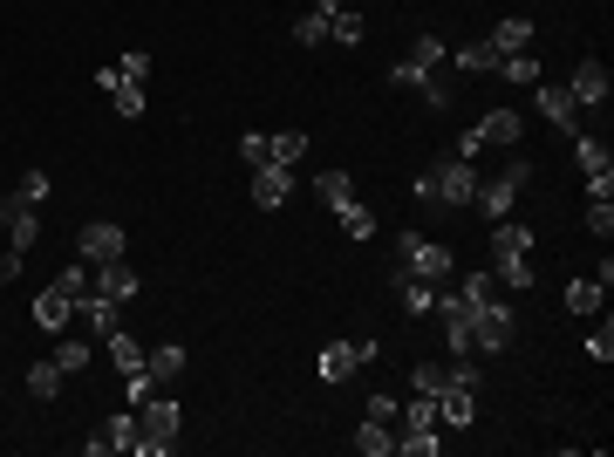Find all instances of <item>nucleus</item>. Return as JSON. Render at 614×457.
I'll return each instance as SVG.
<instances>
[{"label": "nucleus", "instance_id": "f257e3e1", "mask_svg": "<svg viewBox=\"0 0 614 457\" xmlns=\"http://www.w3.org/2000/svg\"><path fill=\"white\" fill-rule=\"evenodd\" d=\"M178 423H185V410H178V403H171V396H144V403H137V444H130V451L137 457H171L178 451Z\"/></svg>", "mask_w": 614, "mask_h": 457}, {"label": "nucleus", "instance_id": "f03ea898", "mask_svg": "<svg viewBox=\"0 0 614 457\" xmlns=\"http://www.w3.org/2000/svg\"><path fill=\"white\" fill-rule=\"evenodd\" d=\"M533 232L519 219H492V260H499V280L505 287H533Z\"/></svg>", "mask_w": 614, "mask_h": 457}, {"label": "nucleus", "instance_id": "7ed1b4c3", "mask_svg": "<svg viewBox=\"0 0 614 457\" xmlns=\"http://www.w3.org/2000/svg\"><path fill=\"white\" fill-rule=\"evenodd\" d=\"M396 267L430 280V287H444V280L458 273V260H451V246H437V239H423V232H396Z\"/></svg>", "mask_w": 614, "mask_h": 457}, {"label": "nucleus", "instance_id": "20e7f679", "mask_svg": "<svg viewBox=\"0 0 614 457\" xmlns=\"http://www.w3.org/2000/svg\"><path fill=\"white\" fill-rule=\"evenodd\" d=\"M533 185V164L526 157H512L499 178H478V191H471V205H478V219H512V198Z\"/></svg>", "mask_w": 614, "mask_h": 457}, {"label": "nucleus", "instance_id": "39448f33", "mask_svg": "<svg viewBox=\"0 0 614 457\" xmlns=\"http://www.w3.org/2000/svg\"><path fill=\"white\" fill-rule=\"evenodd\" d=\"M512 335H519V321H512V307H505V301L485 294V301L471 307V355H505Z\"/></svg>", "mask_w": 614, "mask_h": 457}, {"label": "nucleus", "instance_id": "423d86ee", "mask_svg": "<svg viewBox=\"0 0 614 457\" xmlns=\"http://www.w3.org/2000/svg\"><path fill=\"white\" fill-rule=\"evenodd\" d=\"M376 355H383L376 335H362V342H328L321 355H314V376H321V382H342V376H355V369H369Z\"/></svg>", "mask_w": 614, "mask_h": 457}, {"label": "nucleus", "instance_id": "0eeeda50", "mask_svg": "<svg viewBox=\"0 0 614 457\" xmlns=\"http://www.w3.org/2000/svg\"><path fill=\"white\" fill-rule=\"evenodd\" d=\"M444 55H451V48H444L437 35H417L403 62H389V89H417L423 76H437V69H444Z\"/></svg>", "mask_w": 614, "mask_h": 457}, {"label": "nucleus", "instance_id": "6e6552de", "mask_svg": "<svg viewBox=\"0 0 614 457\" xmlns=\"http://www.w3.org/2000/svg\"><path fill=\"white\" fill-rule=\"evenodd\" d=\"M423 178H430V205H471L478 164H471V157H451V164H437V171H423Z\"/></svg>", "mask_w": 614, "mask_h": 457}, {"label": "nucleus", "instance_id": "1a4fd4ad", "mask_svg": "<svg viewBox=\"0 0 614 457\" xmlns=\"http://www.w3.org/2000/svg\"><path fill=\"white\" fill-rule=\"evenodd\" d=\"M574 157H580V178H587V198H614V157L601 137L574 130Z\"/></svg>", "mask_w": 614, "mask_h": 457}, {"label": "nucleus", "instance_id": "9d476101", "mask_svg": "<svg viewBox=\"0 0 614 457\" xmlns=\"http://www.w3.org/2000/svg\"><path fill=\"white\" fill-rule=\"evenodd\" d=\"M76 253L89 260V267H110V260H123V253H130V239H123V226H116V219H89V226L76 232Z\"/></svg>", "mask_w": 614, "mask_h": 457}, {"label": "nucleus", "instance_id": "9b49d317", "mask_svg": "<svg viewBox=\"0 0 614 457\" xmlns=\"http://www.w3.org/2000/svg\"><path fill=\"white\" fill-rule=\"evenodd\" d=\"M567 96H574V110H601V103L614 96L608 62H601V55H580V62H574V82H567Z\"/></svg>", "mask_w": 614, "mask_h": 457}, {"label": "nucleus", "instance_id": "f8f14e48", "mask_svg": "<svg viewBox=\"0 0 614 457\" xmlns=\"http://www.w3.org/2000/svg\"><path fill=\"white\" fill-rule=\"evenodd\" d=\"M287 198H294V171H287V164H260V171H253V205H260V212H280Z\"/></svg>", "mask_w": 614, "mask_h": 457}, {"label": "nucleus", "instance_id": "ddd939ff", "mask_svg": "<svg viewBox=\"0 0 614 457\" xmlns=\"http://www.w3.org/2000/svg\"><path fill=\"white\" fill-rule=\"evenodd\" d=\"M389 294H396V307H403V314H410V321H423V314H430V307H437V287H430V280H417V273H389Z\"/></svg>", "mask_w": 614, "mask_h": 457}, {"label": "nucleus", "instance_id": "4468645a", "mask_svg": "<svg viewBox=\"0 0 614 457\" xmlns=\"http://www.w3.org/2000/svg\"><path fill=\"white\" fill-rule=\"evenodd\" d=\"M471 417H478V389H471V382H451V376H444V389H437V423L464 430Z\"/></svg>", "mask_w": 614, "mask_h": 457}, {"label": "nucleus", "instance_id": "2eb2a0df", "mask_svg": "<svg viewBox=\"0 0 614 457\" xmlns=\"http://www.w3.org/2000/svg\"><path fill=\"white\" fill-rule=\"evenodd\" d=\"M533 89H539V116H546L553 130H567V137H574L580 110H574V96H567V82H533Z\"/></svg>", "mask_w": 614, "mask_h": 457}, {"label": "nucleus", "instance_id": "dca6fc26", "mask_svg": "<svg viewBox=\"0 0 614 457\" xmlns=\"http://www.w3.org/2000/svg\"><path fill=\"white\" fill-rule=\"evenodd\" d=\"M471 130H478L485 144H505V151H512V144L526 137V116H519V110H492V116H478Z\"/></svg>", "mask_w": 614, "mask_h": 457}, {"label": "nucleus", "instance_id": "f3484780", "mask_svg": "<svg viewBox=\"0 0 614 457\" xmlns=\"http://www.w3.org/2000/svg\"><path fill=\"white\" fill-rule=\"evenodd\" d=\"M335 7H342V0H314L301 21H294V41H301V48H321V41H328V21H335Z\"/></svg>", "mask_w": 614, "mask_h": 457}, {"label": "nucleus", "instance_id": "a211bd4d", "mask_svg": "<svg viewBox=\"0 0 614 457\" xmlns=\"http://www.w3.org/2000/svg\"><path fill=\"white\" fill-rule=\"evenodd\" d=\"M96 294H103V301H130V294H137V273H130V260H110V267H96Z\"/></svg>", "mask_w": 614, "mask_h": 457}, {"label": "nucleus", "instance_id": "6ab92c4d", "mask_svg": "<svg viewBox=\"0 0 614 457\" xmlns=\"http://www.w3.org/2000/svg\"><path fill=\"white\" fill-rule=\"evenodd\" d=\"M35 321L55 335V328H69V321H76V301H69L62 287H48V294H35Z\"/></svg>", "mask_w": 614, "mask_h": 457}, {"label": "nucleus", "instance_id": "aec40b11", "mask_svg": "<svg viewBox=\"0 0 614 457\" xmlns=\"http://www.w3.org/2000/svg\"><path fill=\"white\" fill-rule=\"evenodd\" d=\"M444 62H458L464 76H485V69H499V48H492V41H464V48H451Z\"/></svg>", "mask_w": 614, "mask_h": 457}, {"label": "nucleus", "instance_id": "412c9836", "mask_svg": "<svg viewBox=\"0 0 614 457\" xmlns=\"http://www.w3.org/2000/svg\"><path fill=\"white\" fill-rule=\"evenodd\" d=\"M492 48H499V55H519V48H533V21H526V14H505L499 28H492Z\"/></svg>", "mask_w": 614, "mask_h": 457}, {"label": "nucleus", "instance_id": "4be33fe9", "mask_svg": "<svg viewBox=\"0 0 614 457\" xmlns=\"http://www.w3.org/2000/svg\"><path fill=\"white\" fill-rule=\"evenodd\" d=\"M499 76L512 82V89H533V82H546V69H539V55L519 48V55H499Z\"/></svg>", "mask_w": 614, "mask_h": 457}, {"label": "nucleus", "instance_id": "5701e85b", "mask_svg": "<svg viewBox=\"0 0 614 457\" xmlns=\"http://www.w3.org/2000/svg\"><path fill=\"white\" fill-rule=\"evenodd\" d=\"M144 369H151L157 382L185 376V348H178V342H157V348H144Z\"/></svg>", "mask_w": 614, "mask_h": 457}, {"label": "nucleus", "instance_id": "b1692460", "mask_svg": "<svg viewBox=\"0 0 614 457\" xmlns=\"http://www.w3.org/2000/svg\"><path fill=\"white\" fill-rule=\"evenodd\" d=\"M608 287H614V280H601V273H587V280H574V287H567V307H574V314H594V307L608 301Z\"/></svg>", "mask_w": 614, "mask_h": 457}, {"label": "nucleus", "instance_id": "393cba45", "mask_svg": "<svg viewBox=\"0 0 614 457\" xmlns=\"http://www.w3.org/2000/svg\"><path fill=\"white\" fill-rule=\"evenodd\" d=\"M355 451H362V457H396V437H389V423L362 417V430H355Z\"/></svg>", "mask_w": 614, "mask_h": 457}, {"label": "nucleus", "instance_id": "a878e982", "mask_svg": "<svg viewBox=\"0 0 614 457\" xmlns=\"http://www.w3.org/2000/svg\"><path fill=\"white\" fill-rule=\"evenodd\" d=\"M314 198H321L328 212H342L348 198H355V185H348V171H321V178H314Z\"/></svg>", "mask_w": 614, "mask_h": 457}, {"label": "nucleus", "instance_id": "bb28decb", "mask_svg": "<svg viewBox=\"0 0 614 457\" xmlns=\"http://www.w3.org/2000/svg\"><path fill=\"white\" fill-rule=\"evenodd\" d=\"M82 321H89V328H96V335H103V342H110L116 335V301H103V294H82Z\"/></svg>", "mask_w": 614, "mask_h": 457}, {"label": "nucleus", "instance_id": "cd10ccee", "mask_svg": "<svg viewBox=\"0 0 614 457\" xmlns=\"http://www.w3.org/2000/svg\"><path fill=\"white\" fill-rule=\"evenodd\" d=\"M110 110L123 116V123H137V116H144V82H130V76H123V82L110 89Z\"/></svg>", "mask_w": 614, "mask_h": 457}, {"label": "nucleus", "instance_id": "c85d7f7f", "mask_svg": "<svg viewBox=\"0 0 614 457\" xmlns=\"http://www.w3.org/2000/svg\"><path fill=\"white\" fill-rule=\"evenodd\" d=\"M55 287H62L69 301H82V294H96V267H89V260H76V267L55 273Z\"/></svg>", "mask_w": 614, "mask_h": 457}, {"label": "nucleus", "instance_id": "c756f323", "mask_svg": "<svg viewBox=\"0 0 614 457\" xmlns=\"http://www.w3.org/2000/svg\"><path fill=\"white\" fill-rule=\"evenodd\" d=\"M55 369H62V376H82V369H89V342H82V335H62V342H55Z\"/></svg>", "mask_w": 614, "mask_h": 457}, {"label": "nucleus", "instance_id": "7c9ffc66", "mask_svg": "<svg viewBox=\"0 0 614 457\" xmlns=\"http://www.w3.org/2000/svg\"><path fill=\"white\" fill-rule=\"evenodd\" d=\"M28 396H35V403H55V396H62V369H55V362H35V369H28Z\"/></svg>", "mask_w": 614, "mask_h": 457}, {"label": "nucleus", "instance_id": "2f4dec72", "mask_svg": "<svg viewBox=\"0 0 614 457\" xmlns=\"http://www.w3.org/2000/svg\"><path fill=\"white\" fill-rule=\"evenodd\" d=\"M396 423H403V430H437V396H423V389H417V396L403 403V417H396Z\"/></svg>", "mask_w": 614, "mask_h": 457}, {"label": "nucleus", "instance_id": "473e14b6", "mask_svg": "<svg viewBox=\"0 0 614 457\" xmlns=\"http://www.w3.org/2000/svg\"><path fill=\"white\" fill-rule=\"evenodd\" d=\"M335 219H342V226H348V239H376V212H369L362 198H348V205H342V212H335Z\"/></svg>", "mask_w": 614, "mask_h": 457}, {"label": "nucleus", "instance_id": "72a5a7b5", "mask_svg": "<svg viewBox=\"0 0 614 457\" xmlns=\"http://www.w3.org/2000/svg\"><path fill=\"white\" fill-rule=\"evenodd\" d=\"M328 35L342 41V48H355V41L369 35V21H362V14H355V7H335V21H328Z\"/></svg>", "mask_w": 614, "mask_h": 457}, {"label": "nucleus", "instance_id": "f704fd0d", "mask_svg": "<svg viewBox=\"0 0 614 457\" xmlns=\"http://www.w3.org/2000/svg\"><path fill=\"white\" fill-rule=\"evenodd\" d=\"M417 89H423V103H430V110H451V103H458V82L444 76V69H437V76H423Z\"/></svg>", "mask_w": 614, "mask_h": 457}, {"label": "nucleus", "instance_id": "c9c22d12", "mask_svg": "<svg viewBox=\"0 0 614 457\" xmlns=\"http://www.w3.org/2000/svg\"><path fill=\"white\" fill-rule=\"evenodd\" d=\"M35 239H41V219H35V212L7 219V246H14V253H35Z\"/></svg>", "mask_w": 614, "mask_h": 457}, {"label": "nucleus", "instance_id": "e433bc0d", "mask_svg": "<svg viewBox=\"0 0 614 457\" xmlns=\"http://www.w3.org/2000/svg\"><path fill=\"white\" fill-rule=\"evenodd\" d=\"M110 362L123 369V376H137V369H144V348H137L130 335H123V328H116V335H110Z\"/></svg>", "mask_w": 614, "mask_h": 457}, {"label": "nucleus", "instance_id": "4c0bfd02", "mask_svg": "<svg viewBox=\"0 0 614 457\" xmlns=\"http://www.w3.org/2000/svg\"><path fill=\"white\" fill-rule=\"evenodd\" d=\"M273 144V164H301L307 157V130H280V137H267Z\"/></svg>", "mask_w": 614, "mask_h": 457}, {"label": "nucleus", "instance_id": "58836bf2", "mask_svg": "<svg viewBox=\"0 0 614 457\" xmlns=\"http://www.w3.org/2000/svg\"><path fill=\"white\" fill-rule=\"evenodd\" d=\"M437 444H444L437 430H403V437H396V451H403V457H437Z\"/></svg>", "mask_w": 614, "mask_h": 457}, {"label": "nucleus", "instance_id": "ea45409f", "mask_svg": "<svg viewBox=\"0 0 614 457\" xmlns=\"http://www.w3.org/2000/svg\"><path fill=\"white\" fill-rule=\"evenodd\" d=\"M587 232H594V239L614 232V198H587Z\"/></svg>", "mask_w": 614, "mask_h": 457}, {"label": "nucleus", "instance_id": "a19ab883", "mask_svg": "<svg viewBox=\"0 0 614 457\" xmlns=\"http://www.w3.org/2000/svg\"><path fill=\"white\" fill-rule=\"evenodd\" d=\"M239 157H246V164L260 171V164H273V144L260 137V130H246V137H239Z\"/></svg>", "mask_w": 614, "mask_h": 457}, {"label": "nucleus", "instance_id": "79ce46f5", "mask_svg": "<svg viewBox=\"0 0 614 457\" xmlns=\"http://www.w3.org/2000/svg\"><path fill=\"white\" fill-rule=\"evenodd\" d=\"M21 198H28V205H48V191H55V178H48V171H28V178H21Z\"/></svg>", "mask_w": 614, "mask_h": 457}, {"label": "nucleus", "instance_id": "37998d69", "mask_svg": "<svg viewBox=\"0 0 614 457\" xmlns=\"http://www.w3.org/2000/svg\"><path fill=\"white\" fill-rule=\"evenodd\" d=\"M151 389H157V376H151V369H137V376H123V396H130V410H137V403H144Z\"/></svg>", "mask_w": 614, "mask_h": 457}, {"label": "nucleus", "instance_id": "c03bdc74", "mask_svg": "<svg viewBox=\"0 0 614 457\" xmlns=\"http://www.w3.org/2000/svg\"><path fill=\"white\" fill-rule=\"evenodd\" d=\"M369 417H376V423H389V430H396V417H403V403H396V396H383V389H376V396H369Z\"/></svg>", "mask_w": 614, "mask_h": 457}, {"label": "nucleus", "instance_id": "a18cd8bd", "mask_svg": "<svg viewBox=\"0 0 614 457\" xmlns=\"http://www.w3.org/2000/svg\"><path fill=\"white\" fill-rule=\"evenodd\" d=\"M410 389H423V396H437V389H444V369H437V362H417V376H410Z\"/></svg>", "mask_w": 614, "mask_h": 457}, {"label": "nucleus", "instance_id": "49530a36", "mask_svg": "<svg viewBox=\"0 0 614 457\" xmlns=\"http://www.w3.org/2000/svg\"><path fill=\"white\" fill-rule=\"evenodd\" d=\"M587 355H594V362H614V328H594V335H587Z\"/></svg>", "mask_w": 614, "mask_h": 457}, {"label": "nucleus", "instance_id": "de8ad7c7", "mask_svg": "<svg viewBox=\"0 0 614 457\" xmlns=\"http://www.w3.org/2000/svg\"><path fill=\"white\" fill-rule=\"evenodd\" d=\"M116 69H123V76H130V82H144V76H151V55H144V48H130V55L116 62Z\"/></svg>", "mask_w": 614, "mask_h": 457}, {"label": "nucleus", "instance_id": "09e8293b", "mask_svg": "<svg viewBox=\"0 0 614 457\" xmlns=\"http://www.w3.org/2000/svg\"><path fill=\"white\" fill-rule=\"evenodd\" d=\"M458 294H464V301H471V307H478V301H485V294H492V273H464V287H458Z\"/></svg>", "mask_w": 614, "mask_h": 457}, {"label": "nucleus", "instance_id": "8fccbe9b", "mask_svg": "<svg viewBox=\"0 0 614 457\" xmlns=\"http://www.w3.org/2000/svg\"><path fill=\"white\" fill-rule=\"evenodd\" d=\"M21 267H28V253H14V246H0V287H7V280H21Z\"/></svg>", "mask_w": 614, "mask_h": 457}]
</instances>
